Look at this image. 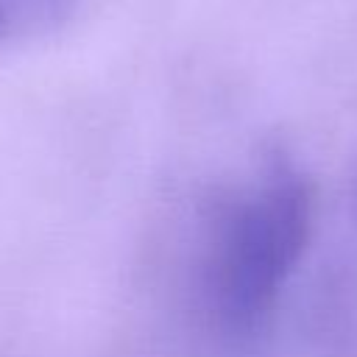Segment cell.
<instances>
[{"instance_id": "1", "label": "cell", "mask_w": 357, "mask_h": 357, "mask_svg": "<svg viewBox=\"0 0 357 357\" xmlns=\"http://www.w3.org/2000/svg\"><path fill=\"white\" fill-rule=\"evenodd\" d=\"M81 6V0H0V45L42 36Z\"/></svg>"}]
</instances>
